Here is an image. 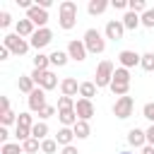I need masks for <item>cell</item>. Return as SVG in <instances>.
Instances as JSON below:
<instances>
[{
  "instance_id": "cell-1",
  "label": "cell",
  "mask_w": 154,
  "mask_h": 154,
  "mask_svg": "<svg viewBox=\"0 0 154 154\" xmlns=\"http://www.w3.org/2000/svg\"><path fill=\"white\" fill-rule=\"evenodd\" d=\"M77 12H79L77 2H72V0H63L58 5V24H60L63 31H70L77 24Z\"/></svg>"
},
{
  "instance_id": "cell-2",
  "label": "cell",
  "mask_w": 154,
  "mask_h": 154,
  "mask_svg": "<svg viewBox=\"0 0 154 154\" xmlns=\"http://www.w3.org/2000/svg\"><path fill=\"white\" fill-rule=\"evenodd\" d=\"M82 41H84L87 51H89V53H94V55H99V53H103V51H106V36H103L99 29H87Z\"/></svg>"
},
{
  "instance_id": "cell-3",
  "label": "cell",
  "mask_w": 154,
  "mask_h": 154,
  "mask_svg": "<svg viewBox=\"0 0 154 154\" xmlns=\"http://www.w3.org/2000/svg\"><path fill=\"white\" fill-rule=\"evenodd\" d=\"M2 46L10 48L12 55H24V53L31 48V43H29L26 38H22L19 34H5V36H2Z\"/></svg>"
},
{
  "instance_id": "cell-4",
  "label": "cell",
  "mask_w": 154,
  "mask_h": 154,
  "mask_svg": "<svg viewBox=\"0 0 154 154\" xmlns=\"http://www.w3.org/2000/svg\"><path fill=\"white\" fill-rule=\"evenodd\" d=\"M113 72H116L113 63H111V60H101L99 67H96V75H94V84H96L99 89L111 87V82H113Z\"/></svg>"
},
{
  "instance_id": "cell-5",
  "label": "cell",
  "mask_w": 154,
  "mask_h": 154,
  "mask_svg": "<svg viewBox=\"0 0 154 154\" xmlns=\"http://www.w3.org/2000/svg\"><path fill=\"white\" fill-rule=\"evenodd\" d=\"M31 79L36 82V87H41L43 91H51L58 87V77L53 70H34L31 72Z\"/></svg>"
},
{
  "instance_id": "cell-6",
  "label": "cell",
  "mask_w": 154,
  "mask_h": 154,
  "mask_svg": "<svg viewBox=\"0 0 154 154\" xmlns=\"http://www.w3.org/2000/svg\"><path fill=\"white\" fill-rule=\"evenodd\" d=\"M132 108H135V99H132V96H120V99H116V103H113V116H116L118 120H125V118L132 116Z\"/></svg>"
},
{
  "instance_id": "cell-7",
  "label": "cell",
  "mask_w": 154,
  "mask_h": 154,
  "mask_svg": "<svg viewBox=\"0 0 154 154\" xmlns=\"http://www.w3.org/2000/svg\"><path fill=\"white\" fill-rule=\"evenodd\" d=\"M67 55H70V60L82 63V60L89 55V51H87V46H84V41H82V38H72V41L67 43Z\"/></svg>"
},
{
  "instance_id": "cell-8",
  "label": "cell",
  "mask_w": 154,
  "mask_h": 154,
  "mask_svg": "<svg viewBox=\"0 0 154 154\" xmlns=\"http://www.w3.org/2000/svg\"><path fill=\"white\" fill-rule=\"evenodd\" d=\"M26 19H31L34 22V26L36 29H46V24H48V10H43V7H38V5H34L31 10H26Z\"/></svg>"
},
{
  "instance_id": "cell-9",
  "label": "cell",
  "mask_w": 154,
  "mask_h": 154,
  "mask_svg": "<svg viewBox=\"0 0 154 154\" xmlns=\"http://www.w3.org/2000/svg\"><path fill=\"white\" fill-rule=\"evenodd\" d=\"M53 41V31L46 26V29H36L34 31V36L29 38V43H31V48H36V51H41V48H46L48 43Z\"/></svg>"
},
{
  "instance_id": "cell-10",
  "label": "cell",
  "mask_w": 154,
  "mask_h": 154,
  "mask_svg": "<svg viewBox=\"0 0 154 154\" xmlns=\"http://www.w3.org/2000/svg\"><path fill=\"white\" fill-rule=\"evenodd\" d=\"M123 34H125V26H123L120 19H108V22H106V29H103V36H106V38H111V41H120Z\"/></svg>"
},
{
  "instance_id": "cell-11",
  "label": "cell",
  "mask_w": 154,
  "mask_h": 154,
  "mask_svg": "<svg viewBox=\"0 0 154 154\" xmlns=\"http://www.w3.org/2000/svg\"><path fill=\"white\" fill-rule=\"evenodd\" d=\"M26 103H29V111H34V113H38L43 106H48L46 103V91L41 89V87H36L29 96H26Z\"/></svg>"
},
{
  "instance_id": "cell-12",
  "label": "cell",
  "mask_w": 154,
  "mask_h": 154,
  "mask_svg": "<svg viewBox=\"0 0 154 154\" xmlns=\"http://www.w3.org/2000/svg\"><path fill=\"white\" fill-rule=\"evenodd\" d=\"M118 63H120V67H125V70H130V67H135V65H140L142 63V55L137 53V51H120L118 53Z\"/></svg>"
},
{
  "instance_id": "cell-13",
  "label": "cell",
  "mask_w": 154,
  "mask_h": 154,
  "mask_svg": "<svg viewBox=\"0 0 154 154\" xmlns=\"http://www.w3.org/2000/svg\"><path fill=\"white\" fill-rule=\"evenodd\" d=\"M75 111H77V118H79V120H87V123H89V120L94 118V113H96V111H94V103H91L89 99H77Z\"/></svg>"
},
{
  "instance_id": "cell-14",
  "label": "cell",
  "mask_w": 154,
  "mask_h": 154,
  "mask_svg": "<svg viewBox=\"0 0 154 154\" xmlns=\"http://www.w3.org/2000/svg\"><path fill=\"white\" fill-rule=\"evenodd\" d=\"M34 31H36V26H34V22L31 19H17V24H14V34H19L22 38H31L34 36Z\"/></svg>"
},
{
  "instance_id": "cell-15",
  "label": "cell",
  "mask_w": 154,
  "mask_h": 154,
  "mask_svg": "<svg viewBox=\"0 0 154 154\" xmlns=\"http://www.w3.org/2000/svg\"><path fill=\"white\" fill-rule=\"evenodd\" d=\"M60 91H63V96H77L79 94V84H77V79L75 77H65V79H60Z\"/></svg>"
},
{
  "instance_id": "cell-16",
  "label": "cell",
  "mask_w": 154,
  "mask_h": 154,
  "mask_svg": "<svg viewBox=\"0 0 154 154\" xmlns=\"http://www.w3.org/2000/svg\"><path fill=\"white\" fill-rule=\"evenodd\" d=\"M128 142H130L132 147H140V149H142V147L147 144V132L140 130V128H130V130H128Z\"/></svg>"
},
{
  "instance_id": "cell-17",
  "label": "cell",
  "mask_w": 154,
  "mask_h": 154,
  "mask_svg": "<svg viewBox=\"0 0 154 154\" xmlns=\"http://www.w3.org/2000/svg\"><path fill=\"white\" fill-rule=\"evenodd\" d=\"M58 120L63 123V128H75V123L79 118H77V111L75 108H67V111H58Z\"/></svg>"
},
{
  "instance_id": "cell-18",
  "label": "cell",
  "mask_w": 154,
  "mask_h": 154,
  "mask_svg": "<svg viewBox=\"0 0 154 154\" xmlns=\"http://www.w3.org/2000/svg\"><path fill=\"white\" fill-rule=\"evenodd\" d=\"M72 140H75V130H72V128H60L58 135H55V142H58L60 147H70Z\"/></svg>"
},
{
  "instance_id": "cell-19",
  "label": "cell",
  "mask_w": 154,
  "mask_h": 154,
  "mask_svg": "<svg viewBox=\"0 0 154 154\" xmlns=\"http://www.w3.org/2000/svg\"><path fill=\"white\" fill-rule=\"evenodd\" d=\"M108 5H111L108 0H89V5H87V12L96 17V14H103V12L108 10Z\"/></svg>"
},
{
  "instance_id": "cell-20",
  "label": "cell",
  "mask_w": 154,
  "mask_h": 154,
  "mask_svg": "<svg viewBox=\"0 0 154 154\" xmlns=\"http://www.w3.org/2000/svg\"><path fill=\"white\" fill-rule=\"evenodd\" d=\"M17 87H19V91H24L26 96L36 89V82L31 79V75H19V79H17Z\"/></svg>"
},
{
  "instance_id": "cell-21",
  "label": "cell",
  "mask_w": 154,
  "mask_h": 154,
  "mask_svg": "<svg viewBox=\"0 0 154 154\" xmlns=\"http://www.w3.org/2000/svg\"><path fill=\"white\" fill-rule=\"evenodd\" d=\"M96 89H99V87H96L94 82H79V99H89V101H91V99L96 96Z\"/></svg>"
},
{
  "instance_id": "cell-22",
  "label": "cell",
  "mask_w": 154,
  "mask_h": 154,
  "mask_svg": "<svg viewBox=\"0 0 154 154\" xmlns=\"http://www.w3.org/2000/svg\"><path fill=\"white\" fill-rule=\"evenodd\" d=\"M72 130H75V137H77V140H87V137L91 135V125H89L87 120H77Z\"/></svg>"
},
{
  "instance_id": "cell-23",
  "label": "cell",
  "mask_w": 154,
  "mask_h": 154,
  "mask_svg": "<svg viewBox=\"0 0 154 154\" xmlns=\"http://www.w3.org/2000/svg\"><path fill=\"white\" fill-rule=\"evenodd\" d=\"M31 137H36L38 142L48 140V125H46L43 120H36V123H34V128H31Z\"/></svg>"
},
{
  "instance_id": "cell-24",
  "label": "cell",
  "mask_w": 154,
  "mask_h": 154,
  "mask_svg": "<svg viewBox=\"0 0 154 154\" xmlns=\"http://www.w3.org/2000/svg\"><path fill=\"white\" fill-rule=\"evenodd\" d=\"M120 22H123V26H125V29H137V26H140V24H142V17H140V14H135V12H130V10H128V12H125V17H123V19H120Z\"/></svg>"
},
{
  "instance_id": "cell-25",
  "label": "cell",
  "mask_w": 154,
  "mask_h": 154,
  "mask_svg": "<svg viewBox=\"0 0 154 154\" xmlns=\"http://www.w3.org/2000/svg\"><path fill=\"white\" fill-rule=\"evenodd\" d=\"M48 58H51V65H53V67H63V65H67V60H70L67 51H53Z\"/></svg>"
},
{
  "instance_id": "cell-26",
  "label": "cell",
  "mask_w": 154,
  "mask_h": 154,
  "mask_svg": "<svg viewBox=\"0 0 154 154\" xmlns=\"http://www.w3.org/2000/svg\"><path fill=\"white\" fill-rule=\"evenodd\" d=\"M22 149H24V154H36V152H41V142L36 137H29L26 142H22Z\"/></svg>"
},
{
  "instance_id": "cell-27",
  "label": "cell",
  "mask_w": 154,
  "mask_h": 154,
  "mask_svg": "<svg viewBox=\"0 0 154 154\" xmlns=\"http://www.w3.org/2000/svg\"><path fill=\"white\" fill-rule=\"evenodd\" d=\"M128 10H130V12H135V14H144L149 7H147V2H144V0H128Z\"/></svg>"
},
{
  "instance_id": "cell-28",
  "label": "cell",
  "mask_w": 154,
  "mask_h": 154,
  "mask_svg": "<svg viewBox=\"0 0 154 154\" xmlns=\"http://www.w3.org/2000/svg\"><path fill=\"white\" fill-rule=\"evenodd\" d=\"M48 65H51V58H48L46 53H36V58H34V70H48Z\"/></svg>"
},
{
  "instance_id": "cell-29",
  "label": "cell",
  "mask_w": 154,
  "mask_h": 154,
  "mask_svg": "<svg viewBox=\"0 0 154 154\" xmlns=\"http://www.w3.org/2000/svg\"><path fill=\"white\" fill-rule=\"evenodd\" d=\"M113 82H125V84H130V82H132L130 70H125V67H116V72H113Z\"/></svg>"
},
{
  "instance_id": "cell-30",
  "label": "cell",
  "mask_w": 154,
  "mask_h": 154,
  "mask_svg": "<svg viewBox=\"0 0 154 154\" xmlns=\"http://www.w3.org/2000/svg\"><path fill=\"white\" fill-rule=\"evenodd\" d=\"M58 147H60V144L55 142V137H48V140H43V142H41V152H43V154H55V152H58Z\"/></svg>"
},
{
  "instance_id": "cell-31",
  "label": "cell",
  "mask_w": 154,
  "mask_h": 154,
  "mask_svg": "<svg viewBox=\"0 0 154 154\" xmlns=\"http://www.w3.org/2000/svg\"><path fill=\"white\" fill-rule=\"evenodd\" d=\"M140 67H142L144 72H154V53H142V63H140Z\"/></svg>"
},
{
  "instance_id": "cell-32",
  "label": "cell",
  "mask_w": 154,
  "mask_h": 154,
  "mask_svg": "<svg viewBox=\"0 0 154 154\" xmlns=\"http://www.w3.org/2000/svg\"><path fill=\"white\" fill-rule=\"evenodd\" d=\"M22 152H24V149H22L19 142H7V144L0 147V154H22Z\"/></svg>"
},
{
  "instance_id": "cell-33",
  "label": "cell",
  "mask_w": 154,
  "mask_h": 154,
  "mask_svg": "<svg viewBox=\"0 0 154 154\" xmlns=\"http://www.w3.org/2000/svg\"><path fill=\"white\" fill-rule=\"evenodd\" d=\"M14 137H17V142L22 144V142H26L29 137H31V128H22V125H17L14 128Z\"/></svg>"
},
{
  "instance_id": "cell-34",
  "label": "cell",
  "mask_w": 154,
  "mask_h": 154,
  "mask_svg": "<svg viewBox=\"0 0 154 154\" xmlns=\"http://www.w3.org/2000/svg\"><path fill=\"white\" fill-rule=\"evenodd\" d=\"M75 103H77V101H75L72 96H60V99H58V111H67V108H75Z\"/></svg>"
},
{
  "instance_id": "cell-35",
  "label": "cell",
  "mask_w": 154,
  "mask_h": 154,
  "mask_svg": "<svg viewBox=\"0 0 154 154\" xmlns=\"http://www.w3.org/2000/svg\"><path fill=\"white\" fill-rule=\"evenodd\" d=\"M55 111H58V106H51V103H48V106H43V108L38 111V120H43V123H46L51 116H55Z\"/></svg>"
},
{
  "instance_id": "cell-36",
  "label": "cell",
  "mask_w": 154,
  "mask_h": 154,
  "mask_svg": "<svg viewBox=\"0 0 154 154\" xmlns=\"http://www.w3.org/2000/svg\"><path fill=\"white\" fill-rule=\"evenodd\" d=\"M142 17V26H147V29H154V7H149L144 14H140Z\"/></svg>"
},
{
  "instance_id": "cell-37",
  "label": "cell",
  "mask_w": 154,
  "mask_h": 154,
  "mask_svg": "<svg viewBox=\"0 0 154 154\" xmlns=\"http://www.w3.org/2000/svg\"><path fill=\"white\" fill-rule=\"evenodd\" d=\"M142 116H144V118L154 125V101H147V103L142 106Z\"/></svg>"
},
{
  "instance_id": "cell-38",
  "label": "cell",
  "mask_w": 154,
  "mask_h": 154,
  "mask_svg": "<svg viewBox=\"0 0 154 154\" xmlns=\"http://www.w3.org/2000/svg\"><path fill=\"white\" fill-rule=\"evenodd\" d=\"M17 125H22V128H34V118H31V113H19Z\"/></svg>"
},
{
  "instance_id": "cell-39",
  "label": "cell",
  "mask_w": 154,
  "mask_h": 154,
  "mask_svg": "<svg viewBox=\"0 0 154 154\" xmlns=\"http://www.w3.org/2000/svg\"><path fill=\"white\" fill-rule=\"evenodd\" d=\"M17 113H12V111H7V113H2L0 116V120H2V128H7V125H12V123H17Z\"/></svg>"
},
{
  "instance_id": "cell-40",
  "label": "cell",
  "mask_w": 154,
  "mask_h": 154,
  "mask_svg": "<svg viewBox=\"0 0 154 154\" xmlns=\"http://www.w3.org/2000/svg\"><path fill=\"white\" fill-rule=\"evenodd\" d=\"M10 24H12V14H10L7 10H2V12H0V29H7Z\"/></svg>"
},
{
  "instance_id": "cell-41",
  "label": "cell",
  "mask_w": 154,
  "mask_h": 154,
  "mask_svg": "<svg viewBox=\"0 0 154 154\" xmlns=\"http://www.w3.org/2000/svg\"><path fill=\"white\" fill-rule=\"evenodd\" d=\"M7 111H10V99H7V96H2V99H0V116H2V113H7Z\"/></svg>"
},
{
  "instance_id": "cell-42",
  "label": "cell",
  "mask_w": 154,
  "mask_h": 154,
  "mask_svg": "<svg viewBox=\"0 0 154 154\" xmlns=\"http://www.w3.org/2000/svg\"><path fill=\"white\" fill-rule=\"evenodd\" d=\"M111 7H116V10H128V0H113Z\"/></svg>"
},
{
  "instance_id": "cell-43",
  "label": "cell",
  "mask_w": 154,
  "mask_h": 154,
  "mask_svg": "<svg viewBox=\"0 0 154 154\" xmlns=\"http://www.w3.org/2000/svg\"><path fill=\"white\" fill-rule=\"evenodd\" d=\"M144 132H147V144H152V147H154V125H149Z\"/></svg>"
},
{
  "instance_id": "cell-44",
  "label": "cell",
  "mask_w": 154,
  "mask_h": 154,
  "mask_svg": "<svg viewBox=\"0 0 154 154\" xmlns=\"http://www.w3.org/2000/svg\"><path fill=\"white\" fill-rule=\"evenodd\" d=\"M60 154H79V152H77V147H75V144H70V147H63V149H60Z\"/></svg>"
},
{
  "instance_id": "cell-45",
  "label": "cell",
  "mask_w": 154,
  "mask_h": 154,
  "mask_svg": "<svg viewBox=\"0 0 154 154\" xmlns=\"http://www.w3.org/2000/svg\"><path fill=\"white\" fill-rule=\"evenodd\" d=\"M12 53H10V48H5V46H0V60H7Z\"/></svg>"
},
{
  "instance_id": "cell-46",
  "label": "cell",
  "mask_w": 154,
  "mask_h": 154,
  "mask_svg": "<svg viewBox=\"0 0 154 154\" xmlns=\"http://www.w3.org/2000/svg\"><path fill=\"white\" fill-rule=\"evenodd\" d=\"M7 137H10L7 128H0V142H2V144H7Z\"/></svg>"
},
{
  "instance_id": "cell-47",
  "label": "cell",
  "mask_w": 154,
  "mask_h": 154,
  "mask_svg": "<svg viewBox=\"0 0 154 154\" xmlns=\"http://www.w3.org/2000/svg\"><path fill=\"white\" fill-rule=\"evenodd\" d=\"M36 5H38V7H43V10H48V7L53 5V0H36Z\"/></svg>"
},
{
  "instance_id": "cell-48",
  "label": "cell",
  "mask_w": 154,
  "mask_h": 154,
  "mask_svg": "<svg viewBox=\"0 0 154 154\" xmlns=\"http://www.w3.org/2000/svg\"><path fill=\"white\" fill-rule=\"evenodd\" d=\"M140 154H154V147H152V144H144V147H142V152H140Z\"/></svg>"
},
{
  "instance_id": "cell-49",
  "label": "cell",
  "mask_w": 154,
  "mask_h": 154,
  "mask_svg": "<svg viewBox=\"0 0 154 154\" xmlns=\"http://www.w3.org/2000/svg\"><path fill=\"white\" fill-rule=\"evenodd\" d=\"M118 154H132V152H118Z\"/></svg>"
}]
</instances>
